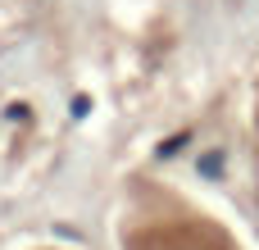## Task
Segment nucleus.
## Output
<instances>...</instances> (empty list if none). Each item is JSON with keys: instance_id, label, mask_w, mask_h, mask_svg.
<instances>
[{"instance_id": "obj_1", "label": "nucleus", "mask_w": 259, "mask_h": 250, "mask_svg": "<svg viewBox=\"0 0 259 250\" xmlns=\"http://www.w3.org/2000/svg\"><path fill=\"white\" fill-rule=\"evenodd\" d=\"M132 250H232V246H228V237L214 232L209 223H196V228L168 223V228H155V232L132 237Z\"/></svg>"}]
</instances>
